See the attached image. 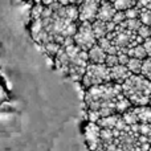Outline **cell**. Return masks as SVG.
I'll return each instance as SVG.
<instances>
[{"label": "cell", "instance_id": "obj_10", "mask_svg": "<svg viewBox=\"0 0 151 151\" xmlns=\"http://www.w3.org/2000/svg\"><path fill=\"white\" fill-rule=\"evenodd\" d=\"M109 73H110V81L117 82V83H122L131 74V72L129 70L126 65L118 64V65L109 68Z\"/></svg>", "mask_w": 151, "mask_h": 151}, {"label": "cell", "instance_id": "obj_27", "mask_svg": "<svg viewBox=\"0 0 151 151\" xmlns=\"http://www.w3.org/2000/svg\"><path fill=\"white\" fill-rule=\"evenodd\" d=\"M117 56H118V61H119V64H122V65H126L127 61H129V58H130L127 56V53H123V52H118Z\"/></svg>", "mask_w": 151, "mask_h": 151}, {"label": "cell", "instance_id": "obj_21", "mask_svg": "<svg viewBox=\"0 0 151 151\" xmlns=\"http://www.w3.org/2000/svg\"><path fill=\"white\" fill-rule=\"evenodd\" d=\"M139 12H141V7L137 4L131 8H127V9L125 11V16H126V19H138Z\"/></svg>", "mask_w": 151, "mask_h": 151}, {"label": "cell", "instance_id": "obj_15", "mask_svg": "<svg viewBox=\"0 0 151 151\" xmlns=\"http://www.w3.org/2000/svg\"><path fill=\"white\" fill-rule=\"evenodd\" d=\"M127 56L129 57L139 58V60H143V58L147 57L146 50H145V48H143V45L142 44H138V45H135V47L130 48V49L127 50Z\"/></svg>", "mask_w": 151, "mask_h": 151}, {"label": "cell", "instance_id": "obj_25", "mask_svg": "<svg viewBox=\"0 0 151 151\" xmlns=\"http://www.w3.org/2000/svg\"><path fill=\"white\" fill-rule=\"evenodd\" d=\"M126 19L125 16V11H115L114 16L111 17V21L115 24V25H118V24H121L123 20Z\"/></svg>", "mask_w": 151, "mask_h": 151}, {"label": "cell", "instance_id": "obj_6", "mask_svg": "<svg viewBox=\"0 0 151 151\" xmlns=\"http://www.w3.org/2000/svg\"><path fill=\"white\" fill-rule=\"evenodd\" d=\"M101 4V0H82L78 7V21H91L96 20L98 7Z\"/></svg>", "mask_w": 151, "mask_h": 151}, {"label": "cell", "instance_id": "obj_4", "mask_svg": "<svg viewBox=\"0 0 151 151\" xmlns=\"http://www.w3.org/2000/svg\"><path fill=\"white\" fill-rule=\"evenodd\" d=\"M82 85L85 89L90 88L94 85H99V83H105L110 81V73L109 68L105 64H93L89 63L85 69L82 78Z\"/></svg>", "mask_w": 151, "mask_h": 151}, {"label": "cell", "instance_id": "obj_8", "mask_svg": "<svg viewBox=\"0 0 151 151\" xmlns=\"http://www.w3.org/2000/svg\"><path fill=\"white\" fill-rule=\"evenodd\" d=\"M91 28H93V32L96 35L97 40L101 39V37H105L115 28V24L113 21H101V20H94L91 21Z\"/></svg>", "mask_w": 151, "mask_h": 151}, {"label": "cell", "instance_id": "obj_7", "mask_svg": "<svg viewBox=\"0 0 151 151\" xmlns=\"http://www.w3.org/2000/svg\"><path fill=\"white\" fill-rule=\"evenodd\" d=\"M99 131H101V127L96 122H89L86 126L85 137L91 151H96L99 145Z\"/></svg>", "mask_w": 151, "mask_h": 151}, {"label": "cell", "instance_id": "obj_28", "mask_svg": "<svg viewBox=\"0 0 151 151\" xmlns=\"http://www.w3.org/2000/svg\"><path fill=\"white\" fill-rule=\"evenodd\" d=\"M57 0H41V4L42 5H50L53 4V3H56Z\"/></svg>", "mask_w": 151, "mask_h": 151}, {"label": "cell", "instance_id": "obj_5", "mask_svg": "<svg viewBox=\"0 0 151 151\" xmlns=\"http://www.w3.org/2000/svg\"><path fill=\"white\" fill-rule=\"evenodd\" d=\"M73 41L78 48L82 50H88L97 42V37L91 28V23L89 21H80L77 31L73 35Z\"/></svg>", "mask_w": 151, "mask_h": 151}, {"label": "cell", "instance_id": "obj_2", "mask_svg": "<svg viewBox=\"0 0 151 151\" xmlns=\"http://www.w3.org/2000/svg\"><path fill=\"white\" fill-rule=\"evenodd\" d=\"M122 93L133 106L149 105L151 98V81L141 74H130L122 83Z\"/></svg>", "mask_w": 151, "mask_h": 151}, {"label": "cell", "instance_id": "obj_13", "mask_svg": "<svg viewBox=\"0 0 151 151\" xmlns=\"http://www.w3.org/2000/svg\"><path fill=\"white\" fill-rule=\"evenodd\" d=\"M97 44H98L99 47L104 49V52L106 53V55H117V53H118V50H117V48H115V45L113 44L111 40H110L107 36L98 39V40H97Z\"/></svg>", "mask_w": 151, "mask_h": 151}, {"label": "cell", "instance_id": "obj_17", "mask_svg": "<svg viewBox=\"0 0 151 151\" xmlns=\"http://www.w3.org/2000/svg\"><path fill=\"white\" fill-rule=\"evenodd\" d=\"M127 69L131 72V74H139L141 73V66H142V60L139 58H134V57H130L126 64Z\"/></svg>", "mask_w": 151, "mask_h": 151}, {"label": "cell", "instance_id": "obj_23", "mask_svg": "<svg viewBox=\"0 0 151 151\" xmlns=\"http://www.w3.org/2000/svg\"><path fill=\"white\" fill-rule=\"evenodd\" d=\"M42 9H44V5H42L41 3H37V4H35L33 8H32V11H31L32 20H33V19H40V17H41Z\"/></svg>", "mask_w": 151, "mask_h": 151}, {"label": "cell", "instance_id": "obj_16", "mask_svg": "<svg viewBox=\"0 0 151 151\" xmlns=\"http://www.w3.org/2000/svg\"><path fill=\"white\" fill-rule=\"evenodd\" d=\"M110 1L117 11H126L127 8L137 5V0H110Z\"/></svg>", "mask_w": 151, "mask_h": 151}, {"label": "cell", "instance_id": "obj_18", "mask_svg": "<svg viewBox=\"0 0 151 151\" xmlns=\"http://www.w3.org/2000/svg\"><path fill=\"white\" fill-rule=\"evenodd\" d=\"M141 20L139 19H125V20L121 23V25L123 28L129 29V31H133V32H137V29L141 27Z\"/></svg>", "mask_w": 151, "mask_h": 151}, {"label": "cell", "instance_id": "obj_11", "mask_svg": "<svg viewBox=\"0 0 151 151\" xmlns=\"http://www.w3.org/2000/svg\"><path fill=\"white\" fill-rule=\"evenodd\" d=\"M86 53H88L89 63H93V64H104L105 63L106 53L104 52V49H102L97 42L91 48H89V49L86 50Z\"/></svg>", "mask_w": 151, "mask_h": 151}, {"label": "cell", "instance_id": "obj_12", "mask_svg": "<svg viewBox=\"0 0 151 151\" xmlns=\"http://www.w3.org/2000/svg\"><path fill=\"white\" fill-rule=\"evenodd\" d=\"M138 123H151V106L143 105V106H134Z\"/></svg>", "mask_w": 151, "mask_h": 151}, {"label": "cell", "instance_id": "obj_22", "mask_svg": "<svg viewBox=\"0 0 151 151\" xmlns=\"http://www.w3.org/2000/svg\"><path fill=\"white\" fill-rule=\"evenodd\" d=\"M137 35H138L142 40L147 39V37L151 36V27L145 25V24H141V27L137 29Z\"/></svg>", "mask_w": 151, "mask_h": 151}, {"label": "cell", "instance_id": "obj_9", "mask_svg": "<svg viewBox=\"0 0 151 151\" xmlns=\"http://www.w3.org/2000/svg\"><path fill=\"white\" fill-rule=\"evenodd\" d=\"M115 8L111 4L110 0H101V4L98 7V12H97V20L101 21H111V17L115 13Z\"/></svg>", "mask_w": 151, "mask_h": 151}, {"label": "cell", "instance_id": "obj_3", "mask_svg": "<svg viewBox=\"0 0 151 151\" xmlns=\"http://www.w3.org/2000/svg\"><path fill=\"white\" fill-rule=\"evenodd\" d=\"M64 48L66 60H68V72H66V77L70 78L74 82L81 81L85 69L89 64L88 53L86 50H82L81 48H78L77 45L73 42H69L66 45H61Z\"/></svg>", "mask_w": 151, "mask_h": 151}, {"label": "cell", "instance_id": "obj_14", "mask_svg": "<svg viewBox=\"0 0 151 151\" xmlns=\"http://www.w3.org/2000/svg\"><path fill=\"white\" fill-rule=\"evenodd\" d=\"M40 48H41L42 52H45V55L53 58V56H55L56 53L58 52V49L61 48V44H58V42H56V41H48V42H45V44L40 45Z\"/></svg>", "mask_w": 151, "mask_h": 151}, {"label": "cell", "instance_id": "obj_24", "mask_svg": "<svg viewBox=\"0 0 151 151\" xmlns=\"http://www.w3.org/2000/svg\"><path fill=\"white\" fill-rule=\"evenodd\" d=\"M105 65L107 66V68H111V66H115L119 64V61H118V56L117 55H106V58H105Z\"/></svg>", "mask_w": 151, "mask_h": 151}, {"label": "cell", "instance_id": "obj_29", "mask_svg": "<svg viewBox=\"0 0 151 151\" xmlns=\"http://www.w3.org/2000/svg\"><path fill=\"white\" fill-rule=\"evenodd\" d=\"M149 105H150V106H151V98H150V102H149Z\"/></svg>", "mask_w": 151, "mask_h": 151}, {"label": "cell", "instance_id": "obj_1", "mask_svg": "<svg viewBox=\"0 0 151 151\" xmlns=\"http://www.w3.org/2000/svg\"><path fill=\"white\" fill-rule=\"evenodd\" d=\"M85 106L88 109L89 122H97L99 118L109 117L111 114H122L133 105L123 96L121 83L109 82L94 85L85 91Z\"/></svg>", "mask_w": 151, "mask_h": 151}, {"label": "cell", "instance_id": "obj_20", "mask_svg": "<svg viewBox=\"0 0 151 151\" xmlns=\"http://www.w3.org/2000/svg\"><path fill=\"white\" fill-rule=\"evenodd\" d=\"M139 20L145 25L151 27V8L147 7H141V12H139Z\"/></svg>", "mask_w": 151, "mask_h": 151}, {"label": "cell", "instance_id": "obj_19", "mask_svg": "<svg viewBox=\"0 0 151 151\" xmlns=\"http://www.w3.org/2000/svg\"><path fill=\"white\" fill-rule=\"evenodd\" d=\"M141 76L151 81V57H146L142 60V66H141Z\"/></svg>", "mask_w": 151, "mask_h": 151}, {"label": "cell", "instance_id": "obj_26", "mask_svg": "<svg viewBox=\"0 0 151 151\" xmlns=\"http://www.w3.org/2000/svg\"><path fill=\"white\" fill-rule=\"evenodd\" d=\"M142 45H143L145 50H146L147 57H151V36L147 37V39H145L143 41H142Z\"/></svg>", "mask_w": 151, "mask_h": 151}]
</instances>
